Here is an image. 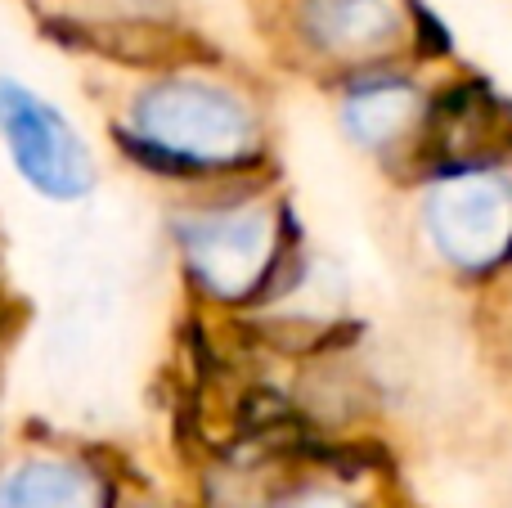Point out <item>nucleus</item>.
I'll return each mask as SVG.
<instances>
[{
	"label": "nucleus",
	"mask_w": 512,
	"mask_h": 508,
	"mask_svg": "<svg viewBox=\"0 0 512 508\" xmlns=\"http://www.w3.org/2000/svg\"><path fill=\"white\" fill-rule=\"evenodd\" d=\"M0 144L27 189H36L41 198L72 203L95 185V162L72 122L45 95L14 77H0Z\"/></svg>",
	"instance_id": "obj_1"
},
{
	"label": "nucleus",
	"mask_w": 512,
	"mask_h": 508,
	"mask_svg": "<svg viewBox=\"0 0 512 508\" xmlns=\"http://www.w3.org/2000/svg\"><path fill=\"white\" fill-rule=\"evenodd\" d=\"M140 126L162 149H185L198 158H225L243 140V113L225 95L203 86L153 90L140 104Z\"/></svg>",
	"instance_id": "obj_2"
},
{
	"label": "nucleus",
	"mask_w": 512,
	"mask_h": 508,
	"mask_svg": "<svg viewBox=\"0 0 512 508\" xmlns=\"http://www.w3.org/2000/svg\"><path fill=\"white\" fill-rule=\"evenodd\" d=\"M0 508H99V491L77 464L23 459L0 468Z\"/></svg>",
	"instance_id": "obj_3"
},
{
	"label": "nucleus",
	"mask_w": 512,
	"mask_h": 508,
	"mask_svg": "<svg viewBox=\"0 0 512 508\" xmlns=\"http://www.w3.org/2000/svg\"><path fill=\"white\" fill-rule=\"evenodd\" d=\"M504 198L495 189H472V194L445 198L436 207V230H441V243L454 248V257L463 261H481L504 243Z\"/></svg>",
	"instance_id": "obj_4"
}]
</instances>
